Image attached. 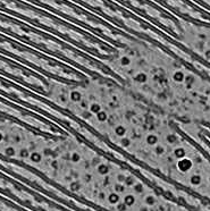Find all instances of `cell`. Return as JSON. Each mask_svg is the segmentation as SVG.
I'll use <instances>...</instances> for the list:
<instances>
[{"instance_id": "cell-1", "label": "cell", "mask_w": 210, "mask_h": 211, "mask_svg": "<svg viewBox=\"0 0 210 211\" xmlns=\"http://www.w3.org/2000/svg\"><path fill=\"white\" fill-rule=\"evenodd\" d=\"M107 65L136 98L179 124H203L210 81L163 49L131 41L109 56Z\"/></svg>"}]
</instances>
